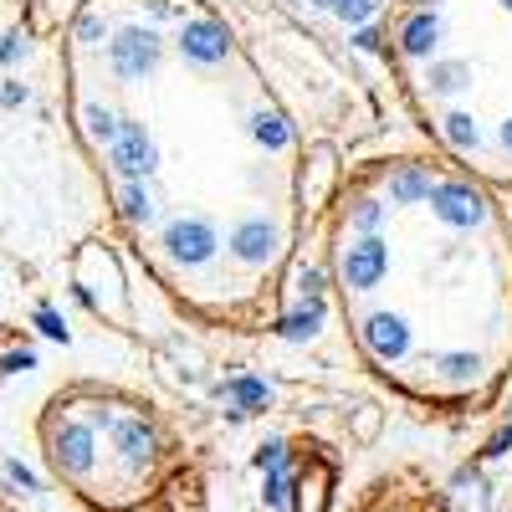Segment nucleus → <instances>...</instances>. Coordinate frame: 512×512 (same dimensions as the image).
<instances>
[{
    "mask_svg": "<svg viewBox=\"0 0 512 512\" xmlns=\"http://www.w3.org/2000/svg\"><path fill=\"white\" fill-rule=\"evenodd\" d=\"M67 113L123 241L180 313L256 333L303 236V134L210 0H82Z\"/></svg>",
    "mask_w": 512,
    "mask_h": 512,
    "instance_id": "f257e3e1",
    "label": "nucleus"
},
{
    "mask_svg": "<svg viewBox=\"0 0 512 512\" xmlns=\"http://www.w3.org/2000/svg\"><path fill=\"white\" fill-rule=\"evenodd\" d=\"M328 282L359 359L390 390L487 405L512 374V216L446 154H379L328 210Z\"/></svg>",
    "mask_w": 512,
    "mask_h": 512,
    "instance_id": "f03ea898",
    "label": "nucleus"
},
{
    "mask_svg": "<svg viewBox=\"0 0 512 512\" xmlns=\"http://www.w3.org/2000/svg\"><path fill=\"white\" fill-rule=\"evenodd\" d=\"M384 52L431 149L512 185V0H395Z\"/></svg>",
    "mask_w": 512,
    "mask_h": 512,
    "instance_id": "7ed1b4c3",
    "label": "nucleus"
},
{
    "mask_svg": "<svg viewBox=\"0 0 512 512\" xmlns=\"http://www.w3.org/2000/svg\"><path fill=\"white\" fill-rule=\"evenodd\" d=\"M41 451L52 472L103 512L144 502L169 461V431L149 400L77 384L41 410Z\"/></svg>",
    "mask_w": 512,
    "mask_h": 512,
    "instance_id": "20e7f679",
    "label": "nucleus"
},
{
    "mask_svg": "<svg viewBox=\"0 0 512 512\" xmlns=\"http://www.w3.org/2000/svg\"><path fill=\"white\" fill-rule=\"evenodd\" d=\"M272 6L328 41H364L384 26L395 0H272Z\"/></svg>",
    "mask_w": 512,
    "mask_h": 512,
    "instance_id": "39448f33",
    "label": "nucleus"
},
{
    "mask_svg": "<svg viewBox=\"0 0 512 512\" xmlns=\"http://www.w3.org/2000/svg\"><path fill=\"white\" fill-rule=\"evenodd\" d=\"M0 512H11V507H6V502H0Z\"/></svg>",
    "mask_w": 512,
    "mask_h": 512,
    "instance_id": "423d86ee",
    "label": "nucleus"
}]
</instances>
